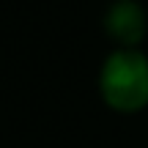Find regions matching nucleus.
I'll list each match as a JSON object with an SVG mask.
<instances>
[{
    "label": "nucleus",
    "mask_w": 148,
    "mask_h": 148,
    "mask_svg": "<svg viewBox=\"0 0 148 148\" xmlns=\"http://www.w3.org/2000/svg\"><path fill=\"white\" fill-rule=\"evenodd\" d=\"M99 96L107 110L137 115L148 110V52L143 47H112L99 66Z\"/></svg>",
    "instance_id": "obj_1"
},
{
    "label": "nucleus",
    "mask_w": 148,
    "mask_h": 148,
    "mask_svg": "<svg viewBox=\"0 0 148 148\" xmlns=\"http://www.w3.org/2000/svg\"><path fill=\"white\" fill-rule=\"evenodd\" d=\"M101 27L112 47H143L148 11L140 0H112L101 14Z\"/></svg>",
    "instance_id": "obj_2"
}]
</instances>
